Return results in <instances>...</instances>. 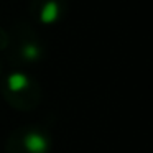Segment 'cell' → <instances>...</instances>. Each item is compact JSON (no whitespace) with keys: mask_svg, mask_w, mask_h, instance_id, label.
<instances>
[{"mask_svg":"<svg viewBox=\"0 0 153 153\" xmlns=\"http://www.w3.org/2000/svg\"><path fill=\"white\" fill-rule=\"evenodd\" d=\"M0 94L8 105L22 112H30L41 102V87L38 81L22 69H15L2 77Z\"/></svg>","mask_w":153,"mask_h":153,"instance_id":"cell-1","label":"cell"},{"mask_svg":"<svg viewBox=\"0 0 153 153\" xmlns=\"http://www.w3.org/2000/svg\"><path fill=\"white\" fill-rule=\"evenodd\" d=\"M8 33V59L13 66H30L43 58L45 46L35 28L23 22L12 25Z\"/></svg>","mask_w":153,"mask_h":153,"instance_id":"cell-2","label":"cell"},{"mask_svg":"<svg viewBox=\"0 0 153 153\" xmlns=\"http://www.w3.org/2000/svg\"><path fill=\"white\" fill-rule=\"evenodd\" d=\"M51 135L40 125H22L5 140L7 153H50Z\"/></svg>","mask_w":153,"mask_h":153,"instance_id":"cell-3","label":"cell"},{"mask_svg":"<svg viewBox=\"0 0 153 153\" xmlns=\"http://www.w3.org/2000/svg\"><path fill=\"white\" fill-rule=\"evenodd\" d=\"M66 0H31L30 15L43 25H56L66 17Z\"/></svg>","mask_w":153,"mask_h":153,"instance_id":"cell-4","label":"cell"},{"mask_svg":"<svg viewBox=\"0 0 153 153\" xmlns=\"http://www.w3.org/2000/svg\"><path fill=\"white\" fill-rule=\"evenodd\" d=\"M7 46H8V33L4 28H0V51H5Z\"/></svg>","mask_w":153,"mask_h":153,"instance_id":"cell-5","label":"cell"},{"mask_svg":"<svg viewBox=\"0 0 153 153\" xmlns=\"http://www.w3.org/2000/svg\"><path fill=\"white\" fill-rule=\"evenodd\" d=\"M0 76H2V61H0Z\"/></svg>","mask_w":153,"mask_h":153,"instance_id":"cell-6","label":"cell"}]
</instances>
